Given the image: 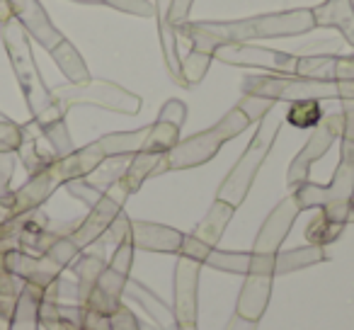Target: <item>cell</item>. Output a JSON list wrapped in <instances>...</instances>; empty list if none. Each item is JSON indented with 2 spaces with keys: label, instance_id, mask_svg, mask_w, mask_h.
Instances as JSON below:
<instances>
[{
  "label": "cell",
  "instance_id": "c3c4849f",
  "mask_svg": "<svg viewBox=\"0 0 354 330\" xmlns=\"http://www.w3.org/2000/svg\"><path fill=\"white\" fill-rule=\"evenodd\" d=\"M138 330H158V328H153L151 323H141V320H138Z\"/></svg>",
  "mask_w": 354,
  "mask_h": 330
},
{
  "label": "cell",
  "instance_id": "74e56055",
  "mask_svg": "<svg viewBox=\"0 0 354 330\" xmlns=\"http://www.w3.org/2000/svg\"><path fill=\"white\" fill-rule=\"evenodd\" d=\"M22 143V124L12 122H0V151H15Z\"/></svg>",
  "mask_w": 354,
  "mask_h": 330
},
{
  "label": "cell",
  "instance_id": "603a6c76",
  "mask_svg": "<svg viewBox=\"0 0 354 330\" xmlns=\"http://www.w3.org/2000/svg\"><path fill=\"white\" fill-rule=\"evenodd\" d=\"M44 299V289L25 282L20 296L15 301V309L8 320V330H39V304Z\"/></svg>",
  "mask_w": 354,
  "mask_h": 330
},
{
  "label": "cell",
  "instance_id": "f35d334b",
  "mask_svg": "<svg viewBox=\"0 0 354 330\" xmlns=\"http://www.w3.org/2000/svg\"><path fill=\"white\" fill-rule=\"evenodd\" d=\"M17 168V153L15 151H0V197L10 192L12 175Z\"/></svg>",
  "mask_w": 354,
  "mask_h": 330
},
{
  "label": "cell",
  "instance_id": "ee69618b",
  "mask_svg": "<svg viewBox=\"0 0 354 330\" xmlns=\"http://www.w3.org/2000/svg\"><path fill=\"white\" fill-rule=\"evenodd\" d=\"M226 330H257V323H255V320L241 318L238 313H233L231 320L226 323Z\"/></svg>",
  "mask_w": 354,
  "mask_h": 330
},
{
  "label": "cell",
  "instance_id": "7dc6e473",
  "mask_svg": "<svg viewBox=\"0 0 354 330\" xmlns=\"http://www.w3.org/2000/svg\"><path fill=\"white\" fill-rule=\"evenodd\" d=\"M73 3H83V6H102V0H73Z\"/></svg>",
  "mask_w": 354,
  "mask_h": 330
},
{
  "label": "cell",
  "instance_id": "ab89813d",
  "mask_svg": "<svg viewBox=\"0 0 354 330\" xmlns=\"http://www.w3.org/2000/svg\"><path fill=\"white\" fill-rule=\"evenodd\" d=\"M129 226H131V219L127 217V212H119L117 219L109 223L107 233L102 236L104 243H112V246H119V243L129 241Z\"/></svg>",
  "mask_w": 354,
  "mask_h": 330
},
{
  "label": "cell",
  "instance_id": "83f0119b",
  "mask_svg": "<svg viewBox=\"0 0 354 330\" xmlns=\"http://www.w3.org/2000/svg\"><path fill=\"white\" fill-rule=\"evenodd\" d=\"M104 267H107V262H104V257L100 253H80L73 260L71 272H73L75 282H78V304H83L88 299V294L97 284V277L102 275Z\"/></svg>",
  "mask_w": 354,
  "mask_h": 330
},
{
  "label": "cell",
  "instance_id": "30bf717a",
  "mask_svg": "<svg viewBox=\"0 0 354 330\" xmlns=\"http://www.w3.org/2000/svg\"><path fill=\"white\" fill-rule=\"evenodd\" d=\"M272 282H274V255H257L255 265H252V270L245 275L243 289H241V294H238L236 313L241 315V318L260 323L267 306H270Z\"/></svg>",
  "mask_w": 354,
  "mask_h": 330
},
{
  "label": "cell",
  "instance_id": "ffe728a7",
  "mask_svg": "<svg viewBox=\"0 0 354 330\" xmlns=\"http://www.w3.org/2000/svg\"><path fill=\"white\" fill-rule=\"evenodd\" d=\"M124 296H127V299H131V301H136L138 306H143V311H146V313L156 320L158 330H177V328H180L172 306H167L160 296L153 294V291L148 289L146 284H141V282H136V279H131V277H129L127 286H124Z\"/></svg>",
  "mask_w": 354,
  "mask_h": 330
},
{
  "label": "cell",
  "instance_id": "bcb514c9",
  "mask_svg": "<svg viewBox=\"0 0 354 330\" xmlns=\"http://www.w3.org/2000/svg\"><path fill=\"white\" fill-rule=\"evenodd\" d=\"M347 223H354V199L349 202V209H347Z\"/></svg>",
  "mask_w": 354,
  "mask_h": 330
},
{
  "label": "cell",
  "instance_id": "cb8c5ba5",
  "mask_svg": "<svg viewBox=\"0 0 354 330\" xmlns=\"http://www.w3.org/2000/svg\"><path fill=\"white\" fill-rule=\"evenodd\" d=\"M148 134H151V124H148V127H143V129H133V131L104 134V136L97 138V143H100V148H102L104 158L148 153Z\"/></svg>",
  "mask_w": 354,
  "mask_h": 330
},
{
  "label": "cell",
  "instance_id": "f6af8a7d",
  "mask_svg": "<svg viewBox=\"0 0 354 330\" xmlns=\"http://www.w3.org/2000/svg\"><path fill=\"white\" fill-rule=\"evenodd\" d=\"M10 8H8V3L6 0H0V25H3V22H8L10 20Z\"/></svg>",
  "mask_w": 354,
  "mask_h": 330
},
{
  "label": "cell",
  "instance_id": "60d3db41",
  "mask_svg": "<svg viewBox=\"0 0 354 330\" xmlns=\"http://www.w3.org/2000/svg\"><path fill=\"white\" fill-rule=\"evenodd\" d=\"M109 330H138V318L133 315L131 309L119 304L114 313L109 315Z\"/></svg>",
  "mask_w": 354,
  "mask_h": 330
},
{
  "label": "cell",
  "instance_id": "5bb4252c",
  "mask_svg": "<svg viewBox=\"0 0 354 330\" xmlns=\"http://www.w3.org/2000/svg\"><path fill=\"white\" fill-rule=\"evenodd\" d=\"M6 3H8V8H10V15L15 17L22 25V30L27 32V37L35 39L41 49L51 51L64 39V35L56 30V25L51 22V17L46 15L44 6H41L39 0H6Z\"/></svg>",
  "mask_w": 354,
  "mask_h": 330
},
{
  "label": "cell",
  "instance_id": "ac0fdd59",
  "mask_svg": "<svg viewBox=\"0 0 354 330\" xmlns=\"http://www.w3.org/2000/svg\"><path fill=\"white\" fill-rule=\"evenodd\" d=\"M299 78L313 80H354V56L339 54H318V56H299L296 64Z\"/></svg>",
  "mask_w": 354,
  "mask_h": 330
},
{
  "label": "cell",
  "instance_id": "f546056e",
  "mask_svg": "<svg viewBox=\"0 0 354 330\" xmlns=\"http://www.w3.org/2000/svg\"><path fill=\"white\" fill-rule=\"evenodd\" d=\"M129 161H131V156H109V158H104V161L100 163L97 168H95L85 180H88L93 187H97L100 192H107L112 185H117L119 180L124 178V173H127V168H129Z\"/></svg>",
  "mask_w": 354,
  "mask_h": 330
},
{
  "label": "cell",
  "instance_id": "681fc988",
  "mask_svg": "<svg viewBox=\"0 0 354 330\" xmlns=\"http://www.w3.org/2000/svg\"><path fill=\"white\" fill-rule=\"evenodd\" d=\"M177 330H197V325H180Z\"/></svg>",
  "mask_w": 354,
  "mask_h": 330
},
{
  "label": "cell",
  "instance_id": "3957f363",
  "mask_svg": "<svg viewBox=\"0 0 354 330\" xmlns=\"http://www.w3.org/2000/svg\"><path fill=\"white\" fill-rule=\"evenodd\" d=\"M0 39H3L6 54L10 59L12 73H15L17 85L22 90L27 109L32 114V122L37 127H46L51 122L66 119V112L59 107L51 88H46L44 78H41L39 66H37L35 54H32L30 37H27V32L22 30V25L15 17H10L8 22L0 25Z\"/></svg>",
  "mask_w": 354,
  "mask_h": 330
},
{
  "label": "cell",
  "instance_id": "8fae6325",
  "mask_svg": "<svg viewBox=\"0 0 354 330\" xmlns=\"http://www.w3.org/2000/svg\"><path fill=\"white\" fill-rule=\"evenodd\" d=\"M59 187H64V178H61L59 168H56V161H54L49 168L30 175L25 185H20L17 190H10L8 194H3L0 204L10 212V217H22V214H30V212H35V209L44 207V204L49 202V197Z\"/></svg>",
  "mask_w": 354,
  "mask_h": 330
},
{
  "label": "cell",
  "instance_id": "4dcf8cb0",
  "mask_svg": "<svg viewBox=\"0 0 354 330\" xmlns=\"http://www.w3.org/2000/svg\"><path fill=\"white\" fill-rule=\"evenodd\" d=\"M323 117L325 112L318 100H296V102H289L284 122H289L296 129H315Z\"/></svg>",
  "mask_w": 354,
  "mask_h": 330
},
{
  "label": "cell",
  "instance_id": "277c9868",
  "mask_svg": "<svg viewBox=\"0 0 354 330\" xmlns=\"http://www.w3.org/2000/svg\"><path fill=\"white\" fill-rule=\"evenodd\" d=\"M299 212L306 209H320L328 219L347 226V209L354 199V141L342 138L339 148V163L328 185L304 183L291 190Z\"/></svg>",
  "mask_w": 354,
  "mask_h": 330
},
{
  "label": "cell",
  "instance_id": "d590c367",
  "mask_svg": "<svg viewBox=\"0 0 354 330\" xmlns=\"http://www.w3.org/2000/svg\"><path fill=\"white\" fill-rule=\"evenodd\" d=\"M102 6H109L119 12H127V15L136 17H151L156 15V8L148 0H102Z\"/></svg>",
  "mask_w": 354,
  "mask_h": 330
},
{
  "label": "cell",
  "instance_id": "4316f807",
  "mask_svg": "<svg viewBox=\"0 0 354 330\" xmlns=\"http://www.w3.org/2000/svg\"><path fill=\"white\" fill-rule=\"evenodd\" d=\"M160 158H162V153H133L131 161H129L127 173L119 180V185H122V190L129 197H131L133 192H138L141 185L146 183L148 178H156Z\"/></svg>",
  "mask_w": 354,
  "mask_h": 330
},
{
  "label": "cell",
  "instance_id": "484cf974",
  "mask_svg": "<svg viewBox=\"0 0 354 330\" xmlns=\"http://www.w3.org/2000/svg\"><path fill=\"white\" fill-rule=\"evenodd\" d=\"M49 54H51V59H54V64L59 66L61 73L66 75L68 83H88L90 80V71H88V66H85L83 56H80V51L75 49L66 37L49 51Z\"/></svg>",
  "mask_w": 354,
  "mask_h": 330
},
{
  "label": "cell",
  "instance_id": "2e32d148",
  "mask_svg": "<svg viewBox=\"0 0 354 330\" xmlns=\"http://www.w3.org/2000/svg\"><path fill=\"white\" fill-rule=\"evenodd\" d=\"M6 270L10 272V275L20 277L22 282L41 286L44 291L49 289V286L59 279L61 272H64L46 255H32V253H25V250H20V248H10V250L6 253Z\"/></svg>",
  "mask_w": 354,
  "mask_h": 330
},
{
  "label": "cell",
  "instance_id": "ba28073f",
  "mask_svg": "<svg viewBox=\"0 0 354 330\" xmlns=\"http://www.w3.org/2000/svg\"><path fill=\"white\" fill-rule=\"evenodd\" d=\"M342 131H344L342 112L325 114V117L320 119L318 127L310 131L306 146L301 148V151L296 153L294 161H291L289 173H286V187L296 190L299 185L308 183V175H310V168H313V163L320 161L337 138H342Z\"/></svg>",
  "mask_w": 354,
  "mask_h": 330
},
{
  "label": "cell",
  "instance_id": "8d00e7d4",
  "mask_svg": "<svg viewBox=\"0 0 354 330\" xmlns=\"http://www.w3.org/2000/svg\"><path fill=\"white\" fill-rule=\"evenodd\" d=\"M133 250H136V248H133L129 241L114 246V255H112V260L107 262V267H112V270H117L129 277L131 275V265H133Z\"/></svg>",
  "mask_w": 354,
  "mask_h": 330
},
{
  "label": "cell",
  "instance_id": "44dd1931",
  "mask_svg": "<svg viewBox=\"0 0 354 330\" xmlns=\"http://www.w3.org/2000/svg\"><path fill=\"white\" fill-rule=\"evenodd\" d=\"M315 27H333L354 49V3L352 0H325L310 8Z\"/></svg>",
  "mask_w": 354,
  "mask_h": 330
},
{
  "label": "cell",
  "instance_id": "52a82bcc",
  "mask_svg": "<svg viewBox=\"0 0 354 330\" xmlns=\"http://www.w3.org/2000/svg\"><path fill=\"white\" fill-rule=\"evenodd\" d=\"M54 100L59 102V107L64 112H68L71 107L78 104H93V107H102L109 112L119 114H138L141 112V98L129 90H124L122 85L109 83V80H93L88 83H68V85H56Z\"/></svg>",
  "mask_w": 354,
  "mask_h": 330
},
{
  "label": "cell",
  "instance_id": "6da1fadb",
  "mask_svg": "<svg viewBox=\"0 0 354 330\" xmlns=\"http://www.w3.org/2000/svg\"><path fill=\"white\" fill-rule=\"evenodd\" d=\"M315 27L310 8L286 12H267V15L245 17V20L231 22H185L177 27V39L185 37L194 51L212 54L218 46L226 44H245L250 39H272V37H296L306 35Z\"/></svg>",
  "mask_w": 354,
  "mask_h": 330
},
{
  "label": "cell",
  "instance_id": "f1b7e54d",
  "mask_svg": "<svg viewBox=\"0 0 354 330\" xmlns=\"http://www.w3.org/2000/svg\"><path fill=\"white\" fill-rule=\"evenodd\" d=\"M255 260H257V255L252 250L241 253V250H218V248H214V250L204 257L202 265L214 267V270H221V272H231V275L245 277L248 272L252 270Z\"/></svg>",
  "mask_w": 354,
  "mask_h": 330
},
{
  "label": "cell",
  "instance_id": "7bdbcfd3",
  "mask_svg": "<svg viewBox=\"0 0 354 330\" xmlns=\"http://www.w3.org/2000/svg\"><path fill=\"white\" fill-rule=\"evenodd\" d=\"M344 117V131H342V138L347 141H354V100H342V107H339Z\"/></svg>",
  "mask_w": 354,
  "mask_h": 330
},
{
  "label": "cell",
  "instance_id": "9a60e30c",
  "mask_svg": "<svg viewBox=\"0 0 354 330\" xmlns=\"http://www.w3.org/2000/svg\"><path fill=\"white\" fill-rule=\"evenodd\" d=\"M299 207H296L294 197H284L274 209L270 212V217L265 219V223L257 231V238L252 243V253L257 255H277L281 248V243L286 241L291 226H294L296 217H299Z\"/></svg>",
  "mask_w": 354,
  "mask_h": 330
},
{
  "label": "cell",
  "instance_id": "8992f818",
  "mask_svg": "<svg viewBox=\"0 0 354 330\" xmlns=\"http://www.w3.org/2000/svg\"><path fill=\"white\" fill-rule=\"evenodd\" d=\"M243 95L265 98L272 102H296V100H339L335 80H313L299 75H245L241 83Z\"/></svg>",
  "mask_w": 354,
  "mask_h": 330
},
{
  "label": "cell",
  "instance_id": "7402d4cb",
  "mask_svg": "<svg viewBox=\"0 0 354 330\" xmlns=\"http://www.w3.org/2000/svg\"><path fill=\"white\" fill-rule=\"evenodd\" d=\"M233 214H236V207H231L228 202H221V199H214L207 217L197 223V228H194L189 236L197 243H202V246L216 248L218 243H221L223 233H226V226L231 223Z\"/></svg>",
  "mask_w": 354,
  "mask_h": 330
},
{
  "label": "cell",
  "instance_id": "836d02e7",
  "mask_svg": "<svg viewBox=\"0 0 354 330\" xmlns=\"http://www.w3.org/2000/svg\"><path fill=\"white\" fill-rule=\"evenodd\" d=\"M80 248L75 246L73 241H71V236H61L59 241L54 243V246L49 248V250L44 253L46 257H49L51 262H54L56 267H61V270H66V267L73 265V260L80 255Z\"/></svg>",
  "mask_w": 354,
  "mask_h": 330
},
{
  "label": "cell",
  "instance_id": "5b68a950",
  "mask_svg": "<svg viewBox=\"0 0 354 330\" xmlns=\"http://www.w3.org/2000/svg\"><path fill=\"white\" fill-rule=\"evenodd\" d=\"M281 124H284V117H281L277 109H270V112L257 122L255 136L250 138V143H248V148L243 151V156L238 158L233 170L221 183V187H218V192H216V199L228 202L236 209L245 202L248 192H250L252 183H255L257 173H260V168H262V163L270 156L272 146H274L277 136H279Z\"/></svg>",
  "mask_w": 354,
  "mask_h": 330
},
{
  "label": "cell",
  "instance_id": "9c48e42d",
  "mask_svg": "<svg viewBox=\"0 0 354 330\" xmlns=\"http://www.w3.org/2000/svg\"><path fill=\"white\" fill-rule=\"evenodd\" d=\"M214 59L228 66H243V68H260L277 75H296L299 56L286 54L279 49H267L255 44H226L214 51Z\"/></svg>",
  "mask_w": 354,
  "mask_h": 330
},
{
  "label": "cell",
  "instance_id": "7a4b0ae2",
  "mask_svg": "<svg viewBox=\"0 0 354 330\" xmlns=\"http://www.w3.org/2000/svg\"><path fill=\"white\" fill-rule=\"evenodd\" d=\"M277 102L265 98H252V95H243V100L218 119L214 127H209L207 131H199L189 138L177 141L167 153H162L160 163H158L156 178L170 170H189L197 168L202 163H209L218 153V148L223 143H228L231 138L241 136L250 124L260 122L270 109H274Z\"/></svg>",
  "mask_w": 354,
  "mask_h": 330
},
{
  "label": "cell",
  "instance_id": "e575fe53",
  "mask_svg": "<svg viewBox=\"0 0 354 330\" xmlns=\"http://www.w3.org/2000/svg\"><path fill=\"white\" fill-rule=\"evenodd\" d=\"M64 190L71 194L73 199H78V202H83L85 207H95V204L100 202V197H102L104 192H100L97 187H93V185L88 183L85 178H78V180H71V183L64 185Z\"/></svg>",
  "mask_w": 354,
  "mask_h": 330
},
{
  "label": "cell",
  "instance_id": "7c38bea8",
  "mask_svg": "<svg viewBox=\"0 0 354 330\" xmlns=\"http://www.w3.org/2000/svg\"><path fill=\"white\" fill-rule=\"evenodd\" d=\"M129 194L122 190V185H112L107 192L100 197V202L95 207H90V214L85 219H80L75 231L71 233V241L85 250V248L95 246V243L102 241V236L107 233L109 223L117 219L119 212H124V204H127Z\"/></svg>",
  "mask_w": 354,
  "mask_h": 330
},
{
  "label": "cell",
  "instance_id": "b9f144b4",
  "mask_svg": "<svg viewBox=\"0 0 354 330\" xmlns=\"http://www.w3.org/2000/svg\"><path fill=\"white\" fill-rule=\"evenodd\" d=\"M192 3H194V0H172L170 25L175 27V30L189 20V10H192Z\"/></svg>",
  "mask_w": 354,
  "mask_h": 330
},
{
  "label": "cell",
  "instance_id": "e0dca14e",
  "mask_svg": "<svg viewBox=\"0 0 354 330\" xmlns=\"http://www.w3.org/2000/svg\"><path fill=\"white\" fill-rule=\"evenodd\" d=\"M185 241V233L177 231L172 226H162V223L153 221H136L131 219L129 226V243L138 250H151V253H180Z\"/></svg>",
  "mask_w": 354,
  "mask_h": 330
},
{
  "label": "cell",
  "instance_id": "1f68e13d",
  "mask_svg": "<svg viewBox=\"0 0 354 330\" xmlns=\"http://www.w3.org/2000/svg\"><path fill=\"white\" fill-rule=\"evenodd\" d=\"M344 226L333 219H328L323 212L318 209V217L310 219V223L306 226V238H308L310 246H328V243L337 241L342 236Z\"/></svg>",
  "mask_w": 354,
  "mask_h": 330
},
{
  "label": "cell",
  "instance_id": "4fadbf2b",
  "mask_svg": "<svg viewBox=\"0 0 354 330\" xmlns=\"http://www.w3.org/2000/svg\"><path fill=\"white\" fill-rule=\"evenodd\" d=\"M199 272H202V262L192 260V257H187V255H177L175 301H172V311H175V318L180 325H197Z\"/></svg>",
  "mask_w": 354,
  "mask_h": 330
},
{
  "label": "cell",
  "instance_id": "d4e9b609",
  "mask_svg": "<svg viewBox=\"0 0 354 330\" xmlns=\"http://www.w3.org/2000/svg\"><path fill=\"white\" fill-rule=\"evenodd\" d=\"M330 260L325 246H304L294 248V250H284L274 255V277L277 275H289V272L304 270V267H313L318 262Z\"/></svg>",
  "mask_w": 354,
  "mask_h": 330
},
{
  "label": "cell",
  "instance_id": "d6a6232c",
  "mask_svg": "<svg viewBox=\"0 0 354 330\" xmlns=\"http://www.w3.org/2000/svg\"><path fill=\"white\" fill-rule=\"evenodd\" d=\"M212 54H202V51L189 49V54L183 61V88H194L197 83H202L207 75L209 66H212Z\"/></svg>",
  "mask_w": 354,
  "mask_h": 330
},
{
  "label": "cell",
  "instance_id": "d6986e66",
  "mask_svg": "<svg viewBox=\"0 0 354 330\" xmlns=\"http://www.w3.org/2000/svg\"><path fill=\"white\" fill-rule=\"evenodd\" d=\"M153 8H156V17H158V37H160L162 61H165L170 78L177 85H183V59L177 54V32L170 25L172 0H156Z\"/></svg>",
  "mask_w": 354,
  "mask_h": 330
},
{
  "label": "cell",
  "instance_id": "f907efd6",
  "mask_svg": "<svg viewBox=\"0 0 354 330\" xmlns=\"http://www.w3.org/2000/svg\"><path fill=\"white\" fill-rule=\"evenodd\" d=\"M8 119H10V117H8V114H3V112H0V122H8Z\"/></svg>",
  "mask_w": 354,
  "mask_h": 330
}]
</instances>
